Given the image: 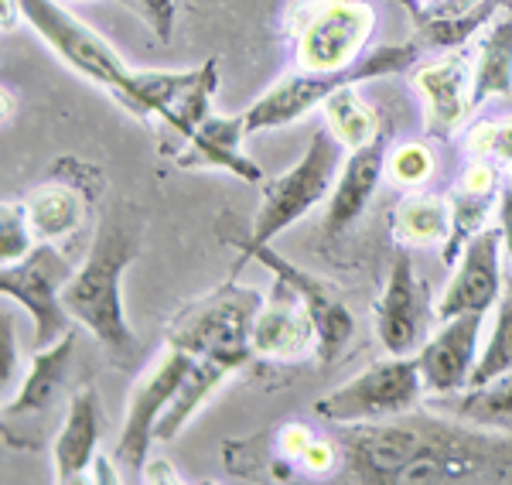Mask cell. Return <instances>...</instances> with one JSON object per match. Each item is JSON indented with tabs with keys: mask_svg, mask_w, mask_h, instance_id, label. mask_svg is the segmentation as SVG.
<instances>
[{
	"mask_svg": "<svg viewBox=\"0 0 512 485\" xmlns=\"http://www.w3.org/2000/svg\"><path fill=\"white\" fill-rule=\"evenodd\" d=\"M338 482L362 485H441L512 482V438L485 427L448 424L427 414L345 427Z\"/></svg>",
	"mask_w": 512,
	"mask_h": 485,
	"instance_id": "cell-1",
	"label": "cell"
},
{
	"mask_svg": "<svg viewBox=\"0 0 512 485\" xmlns=\"http://www.w3.org/2000/svg\"><path fill=\"white\" fill-rule=\"evenodd\" d=\"M140 250V229L123 219V212L110 216L99 226L93 250L86 263L65 284L62 301L69 315L93 332V339L110 352L113 359H130L140 349L134 328L123 311V274Z\"/></svg>",
	"mask_w": 512,
	"mask_h": 485,
	"instance_id": "cell-2",
	"label": "cell"
},
{
	"mask_svg": "<svg viewBox=\"0 0 512 485\" xmlns=\"http://www.w3.org/2000/svg\"><path fill=\"white\" fill-rule=\"evenodd\" d=\"M417 59H420L417 41H400V45H386V48H376V52H366L359 62H352L349 69H338V72L301 69V72H294V76H284L243 113L246 130H250V137H253V134H263V130L287 127V123L308 117L315 106H321L328 96L338 93V89L359 86V82H366V79L393 76V72H407Z\"/></svg>",
	"mask_w": 512,
	"mask_h": 485,
	"instance_id": "cell-3",
	"label": "cell"
},
{
	"mask_svg": "<svg viewBox=\"0 0 512 485\" xmlns=\"http://www.w3.org/2000/svg\"><path fill=\"white\" fill-rule=\"evenodd\" d=\"M342 141L332 134L328 127H318L315 137H311L308 151L301 154V161L294 164L287 175L274 178L267 188H263L260 209H256L253 219V233L246 240H233L229 243H270L277 240L284 229H291L297 219H304L318 202H325L335 188V178L342 171Z\"/></svg>",
	"mask_w": 512,
	"mask_h": 485,
	"instance_id": "cell-4",
	"label": "cell"
},
{
	"mask_svg": "<svg viewBox=\"0 0 512 485\" xmlns=\"http://www.w3.org/2000/svg\"><path fill=\"white\" fill-rule=\"evenodd\" d=\"M291 28L294 59L304 72H338L369 52L376 11L369 0H304Z\"/></svg>",
	"mask_w": 512,
	"mask_h": 485,
	"instance_id": "cell-5",
	"label": "cell"
},
{
	"mask_svg": "<svg viewBox=\"0 0 512 485\" xmlns=\"http://www.w3.org/2000/svg\"><path fill=\"white\" fill-rule=\"evenodd\" d=\"M263 298L250 287L226 284L205 301L181 311L168 328V345L192 352V356L229 359L243 369L253 359V322Z\"/></svg>",
	"mask_w": 512,
	"mask_h": 485,
	"instance_id": "cell-6",
	"label": "cell"
},
{
	"mask_svg": "<svg viewBox=\"0 0 512 485\" xmlns=\"http://www.w3.org/2000/svg\"><path fill=\"white\" fill-rule=\"evenodd\" d=\"M424 376H420L417 356H390L383 363H373L342 383L338 390L325 393L315 404V414L321 421H332L342 427L352 424H376L393 421L424 400Z\"/></svg>",
	"mask_w": 512,
	"mask_h": 485,
	"instance_id": "cell-7",
	"label": "cell"
},
{
	"mask_svg": "<svg viewBox=\"0 0 512 485\" xmlns=\"http://www.w3.org/2000/svg\"><path fill=\"white\" fill-rule=\"evenodd\" d=\"M14 4H18L21 18L38 31V38L45 41L69 69H76L79 76L110 89L117 100H123L134 69H127L120 52L99 35V31L82 24L72 11H65L59 0H14Z\"/></svg>",
	"mask_w": 512,
	"mask_h": 485,
	"instance_id": "cell-8",
	"label": "cell"
},
{
	"mask_svg": "<svg viewBox=\"0 0 512 485\" xmlns=\"http://www.w3.org/2000/svg\"><path fill=\"white\" fill-rule=\"evenodd\" d=\"M72 263L55 243H38L24 260L0 267V291L14 298L35 322V342L52 345L69 335V308L62 301L65 284L72 281Z\"/></svg>",
	"mask_w": 512,
	"mask_h": 485,
	"instance_id": "cell-9",
	"label": "cell"
},
{
	"mask_svg": "<svg viewBox=\"0 0 512 485\" xmlns=\"http://www.w3.org/2000/svg\"><path fill=\"white\" fill-rule=\"evenodd\" d=\"M195 356L178 345H168L161 352V359L147 369L137 380L134 393H130L127 417H123V431L117 441V462L120 468H127L130 475H140L147 468V455L151 445L158 441V424L168 414L171 400L185 383L188 369H192Z\"/></svg>",
	"mask_w": 512,
	"mask_h": 485,
	"instance_id": "cell-10",
	"label": "cell"
},
{
	"mask_svg": "<svg viewBox=\"0 0 512 485\" xmlns=\"http://www.w3.org/2000/svg\"><path fill=\"white\" fill-rule=\"evenodd\" d=\"M236 250H243V257H250V260H260L270 274L294 287L297 298L304 301V308L315 318V356L321 359V366H332L355 335V315L349 311V304L338 298L321 277L311 274V270L297 267V263H291L287 257H280L277 250H270V243H260V246L239 243Z\"/></svg>",
	"mask_w": 512,
	"mask_h": 485,
	"instance_id": "cell-11",
	"label": "cell"
},
{
	"mask_svg": "<svg viewBox=\"0 0 512 485\" xmlns=\"http://www.w3.org/2000/svg\"><path fill=\"white\" fill-rule=\"evenodd\" d=\"M376 332L390 356H414L431 335V298L420 284L407 246L393 253L390 277L376 304Z\"/></svg>",
	"mask_w": 512,
	"mask_h": 485,
	"instance_id": "cell-12",
	"label": "cell"
},
{
	"mask_svg": "<svg viewBox=\"0 0 512 485\" xmlns=\"http://www.w3.org/2000/svg\"><path fill=\"white\" fill-rule=\"evenodd\" d=\"M485 311L448 318L444 328H437L424 349L417 352V366L424 376V390L431 397H451L468 390L472 369L478 363V332H482Z\"/></svg>",
	"mask_w": 512,
	"mask_h": 485,
	"instance_id": "cell-13",
	"label": "cell"
},
{
	"mask_svg": "<svg viewBox=\"0 0 512 485\" xmlns=\"http://www.w3.org/2000/svg\"><path fill=\"white\" fill-rule=\"evenodd\" d=\"M499 243H502L499 229H482V233H475L465 243L451 284L444 287V294L434 304V315L441 322L468 315V311H489L502 298Z\"/></svg>",
	"mask_w": 512,
	"mask_h": 485,
	"instance_id": "cell-14",
	"label": "cell"
},
{
	"mask_svg": "<svg viewBox=\"0 0 512 485\" xmlns=\"http://www.w3.org/2000/svg\"><path fill=\"white\" fill-rule=\"evenodd\" d=\"M386 154H390V123H386L369 144L349 151V158H345L342 171H338V178H335L332 195H328L321 233L342 236L352 223H359L362 212L373 202L379 178L386 175Z\"/></svg>",
	"mask_w": 512,
	"mask_h": 485,
	"instance_id": "cell-15",
	"label": "cell"
},
{
	"mask_svg": "<svg viewBox=\"0 0 512 485\" xmlns=\"http://www.w3.org/2000/svg\"><path fill=\"white\" fill-rule=\"evenodd\" d=\"M315 349V318L291 284L274 277V291L260 304L253 322L256 359H301Z\"/></svg>",
	"mask_w": 512,
	"mask_h": 485,
	"instance_id": "cell-16",
	"label": "cell"
},
{
	"mask_svg": "<svg viewBox=\"0 0 512 485\" xmlns=\"http://www.w3.org/2000/svg\"><path fill=\"white\" fill-rule=\"evenodd\" d=\"M414 89L424 103L427 137L434 141L451 137L472 113V79H468V62L461 55L420 65L414 72Z\"/></svg>",
	"mask_w": 512,
	"mask_h": 485,
	"instance_id": "cell-17",
	"label": "cell"
},
{
	"mask_svg": "<svg viewBox=\"0 0 512 485\" xmlns=\"http://www.w3.org/2000/svg\"><path fill=\"white\" fill-rule=\"evenodd\" d=\"M246 137H250V130H246L243 113L239 117H216L212 113L192 134V141L185 144V151L178 154L175 164L178 168H219L236 175L239 182L260 185L263 182L260 164L243 154Z\"/></svg>",
	"mask_w": 512,
	"mask_h": 485,
	"instance_id": "cell-18",
	"label": "cell"
},
{
	"mask_svg": "<svg viewBox=\"0 0 512 485\" xmlns=\"http://www.w3.org/2000/svg\"><path fill=\"white\" fill-rule=\"evenodd\" d=\"M499 192H502L499 161L472 158V164L461 171L458 188H454V195H451V236H448V243L441 246L444 263L458 260L465 243L472 240L475 233H482L485 219H489V209L499 202Z\"/></svg>",
	"mask_w": 512,
	"mask_h": 485,
	"instance_id": "cell-19",
	"label": "cell"
},
{
	"mask_svg": "<svg viewBox=\"0 0 512 485\" xmlns=\"http://www.w3.org/2000/svg\"><path fill=\"white\" fill-rule=\"evenodd\" d=\"M99 434H103V421H99V397L93 386H79L76 397L69 404V414L62 421V431L55 438V482H79L82 475L93 468L99 451Z\"/></svg>",
	"mask_w": 512,
	"mask_h": 485,
	"instance_id": "cell-20",
	"label": "cell"
},
{
	"mask_svg": "<svg viewBox=\"0 0 512 485\" xmlns=\"http://www.w3.org/2000/svg\"><path fill=\"white\" fill-rule=\"evenodd\" d=\"M72 356H76V332L62 335V339L52 345H41L35 356H31V366H28V373H24L18 397L4 404L7 421H11V417L45 414V410L59 400L62 386L69 380Z\"/></svg>",
	"mask_w": 512,
	"mask_h": 485,
	"instance_id": "cell-21",
	"label": "cell"
},
{
	"mask_svg": "<svg viewBox=\"0 0 512 485\" xmlns=\"http://www.w3.org/2000/svg\"><path fill=\"white\" fill-rule=\"evenodd\" d=\"M512 93V14L502 7L485 24L478 41L475 72H472V110L485 106L495 96Z\"/></svg>",
	"mask_w": 512,
	"mask_h": 485,
	"instance_id": "cell-22",
	"label": "cell"
},
{
	"mask_svg": "<svg viewBox=\"0 0 512 485\" xmlns=\"http://www.w3.org/2000/svg\"><path fill=\"white\" fill-rule=\"evenodd\" d=\"M390 233L400 246H444L451 236V199L410 192L393 205Z\"/></svg>",
	"mask_w": 512,
	"mask_h": 485,
	"instance_id": "cell-23",
	"label": "cell"
},
{
	"mask_svg": "<svg viewBox=\"0 0 512 485\" xmlns=\"http://www.w3.org/2000/svg\"><path fill=\"white\" fill-rule=\"evenodd\" d=\"M24 212L31 219L38 243H59L72 236L86 219V202L69 185H38L24 195Z\"/></svg>",
	"mask_w": 512,
	"mask_h": 485,
	"instance_id": "cell-24",
	"label": "cell"
},
{
	"mask_svg": "<svg viewBox=\"0 0 512 485\" xmlns=\"http://www.w3.org/2000/svg\"><path fill=\"white\" fill-rule=\"evenodd\" d=\"M434 407L465 424L512 431V369L485 386H472V390L451 393V397H434Z\"/></svg>",
	"mask_w": 512,
	"mask_h": 485,
	"instance_id": "cell-25",
	"label": "cell"
},
{
	"mask_svg": "<svg viewBox=\"0 0 512 485\" xmlns=\"http://www.w3.org/2000/svg\"><path fill=\"white\" fill-rule=\"evenodd\" d=\"M321 113H325V127L342 141L345 151H355V147L369 144L379 130L386 127V120L362 100L355 86H345L328 96V100L321 103Z\"/></svg>",
	"mask_w": 512,
	"mask_h": 485,
	"instance_id": "cell-26",
	"label": "cell"
},
{
	"mask_svg": "<svg viewBox=\"0 0 512 485\" xmlns=\"http://www.w3.org/2000/svg\"><path fill=\"white\" fill-rule=\"evenodd\" d=\"M219 89V62L209 59L205 65H198L192 82L185 86V93L178 96L175 106L164 113V127L178 137V141H192V134L212 117V100H216Z\"/></svg>",
	"mask_w": 512,
	"mask_h": 485,
	"instance_id": "cell-27",
	"label": "cell"
},
{
	"mask_svg": "<svg viewBox=\"0 0 512 485\" xmlns=\"http://www.w3.org/2000/svg\"><path fill=\"white\" fill-rule=\"evenodd\" d=\"M509 369H512V291L506 298L495 301V322H492L489 342H485L482 356H478V363L472 369L468 390L499 380V376L509 373Z\"/></svg>",
	"mask_w": 512,
	"mask_h": 485,
	"instance_id": "cell-28",
	"label": "cell"
},
{
	"mask_svg": "<svg viewBox=\"0 0 512 485\" xmlns=\"http://www.w3.org/2000/svg\"><path fill=\"white\" fill-rule=\"evenodd\" d=\"M434 151L424 141H407L396 144L390 154H386V178L396 188H407V192H417L434 178Z\"/></svg>",
	"mask_w": 512,
	"mask_h": 485,
	"instance_id": "cell-29",
	"label": "cell"
},
{
	"mask_svg": "<svg viewBox=\"0 0 512 485\" xmlns=\"http://www.w3.org/2000/svg\"><path fill=\"white\" fill-rule=\"evenodd\" d=\"M38 246V236L31 229V219L24 212V202L0 205V267H11L28 257Z\"/></svg>",
	"mask_w": 512,
	"mask_h": 485,
	"instance_id": "cell-30",
	"label": "cell"
},
{
	"mask_svg": "<svg viewBox=\"0 0 512 485\" xmlns=\"http://www.w3.org/2000/svg\"><path fill=\"white\" fill-rule=\"evenodd\" d=\"M465 147L472 158H489V161L509 164L512 161V117L475 123L465 137Z\"/></svg>",
	"mask_w": 512,
	"mask_h": 485,
	"instance_id": "cell-31",
	"label": "cell"
},
{
	"mask_svg": "<svg viewBox=\"0 0 512 485\" xmlns=\"http://www.w3.org/2000/svg\"><path fill=\"white\" fill-rule=\"evenodd\" d=\"M134 7L140 11V18H144V24L154 31V38H158L161 45H168V41L175 38L181 0H134Z\"/></svg>",
	"mask_w": 512,
	"mask_h": 485,
	"instance_id": "cell-32",
	"label": "cell"
},
{
	"mask_svg": "<svg viewBox=\"0 0 512 485\" xmlns=\"http://www.w3.org/2000/svg\"><path fill=\"white\" fill-rule=\"evenodd\" d=\"M18 339H14V322H11V311L0 315V383L4 390L14 386V376H18Z\"/></svg>",
	"mask_w": 512,
	"mask_h": 485,
	"instance_id": "cell-33",
	"label": "cell"
},
{
	"mask_svg": "<svg viewBox=\"0 0 512 485\" xmlns=\"http://www.w3.org/2000/svg\"><path fill=\"white\" fill-rule=\"evenodd\" d=\"M338 462H342V451H338V441H328V438H315L308 445V451H304L301 465L311 468L315 475H325L332 472V468H338Z\"/></svg>",
	"mask_w": 512,
	"mask_h": 485,
	"instance_id": "cell-34",
	"label": "cell"
},
{
	"mask_svg": "<svg viewBox=\"0 0 512 485\" xmlns=\"http://www.w3.org/2000/svg\"><path fill=\"white\" fill-rule=\"evenodd\" d=\"M311 441H315V434H311L304 424H287L284 431H280V451H284L287 462H301Z\"/></svg>",
	"mask_w": 512,
	"mask_h": 485,
	"instance_id": "cell-35",
	"label": "cell"
},
{
	"mask_svg": "<svg viewBox=\"0 0 512 485\" xmlns=\"http://www.w3.org/2000/svg\"><path fill=\"white\" fill-rule=\"evenodd\" d=\"M478 4L482 0H420L424 18H458V14H468Z\"/></svg>",
	"mask_w": 512,
	"mask_h": 485,
	"instance_id": "cell-36",
	"label": "cell"
},
{
	"mask_svg": "<svg viewBox=\"0 0 512 485\" xmlns=\"http://www.w3.org/2000/svg\"><path fill=\"white\" fill-rule=\"evenodd\" d=\"M499 233L512 260V182H502V192H499Z\"/></svg>",
	"mask_w": 512,
	"mask_h": 485,
	"instance_id": "cell-37",
	"label": "cell"
},
{
	"mask_svg": "<svg viewBox=\"0 0 512 485\" xmlns=\"http://www.w3.org/2000/svg\"><path fill=\"white\" fill-rule=\"evenodd\" d=\"M502 7H506V11L512 14V0H502Z\"/></svg>",
	"mask_w": 512,
	"mask_h": 485,
	"instance_id": "cell-38",
	"label": "cell"
},
{
	"mask_svg": "<svg viewBox=\"0 0 512 485\" xmlns=\"http://www.w3.org/2000/svg\"><path fill=\"white\" fill-rule=\"evenodd\" d=\"M509 182H512V161H509Z\"/></svg>",
	"mask_w": 512,
	"mask_h": 485,
	"instance_id": "cell-39",
	"label": "cell"
},
{
	"mask_svg": "<svg viewBox=\"0 0 512 485\" xmlns=\"http://www.w3.org/2000/svg\"><path fill=\"white\" fill-rule=\"evenodd\" d=\"M509 291H512V281H509Z\"/></svg>",
	"mask_w": 512,
	"mask_h": 485,
	"instance_id": "cell-40",
	"label": "cell"
}]
</instances>
